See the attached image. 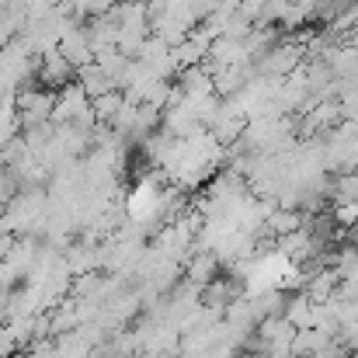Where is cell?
<instances>
[{"instance_id": "obj_1", "label": "cell", "mask_w": 358, "mask_h": 358, "mask_svg": "<svg viewBox=\"0 0 358 358\" xmlns=\"http://www.w3.org/2000/svg\"><path fill=\"white\" fill-rule=\"evenodd\" d=\"M129 3H139V0H129Z\"/></svg>"}]
</instances>
